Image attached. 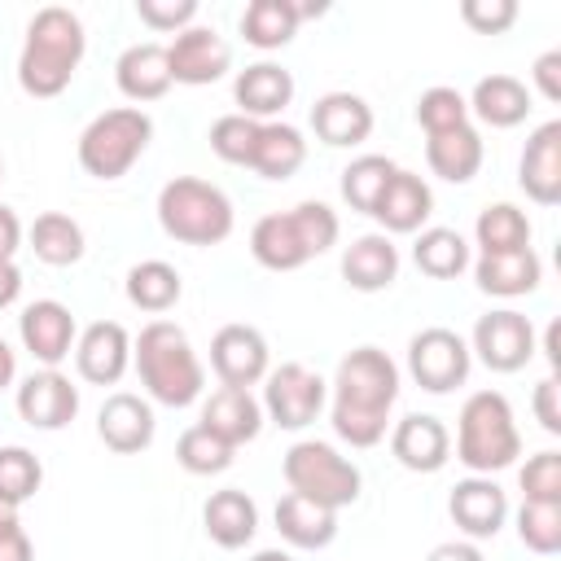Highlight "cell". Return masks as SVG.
I'll return each instance as SVG.
<instances>
[{
    "label": "cell",
    "mask_w": 561,
    "mask_h": 561,
    "mask_svg": "<svg viewBox=\"0 0 561 561\" xmlns=\"http://www.w3.org/2000/svg\"><path fill=\"white\" fill-rule=\"evenodd\" d=\"M333 434L351 447H377L399 399V364L377 346H355L333 373Z\"/></svg>",
    "instance_id": "6da1fadb"
},
{
    "label": "cell",
    "mask_w": 561,
    "mask_h": 561,
    "mask_svg": "<svg viewBox=\"0 0 561 561\" xmlns=\"http://www.w3.org/2000/svg\"><path fill=\"white\" fill-rule=\"evenodd\" d=\"M88 35L79 13H70L66 4H44L31 22H26V39L18 53V88L35 101L61 96L83 61Z\"/></svg>",
    "instance_id": "7a4b0ae2"
},
{
    "label": "cell",
    "mask_w": 561,
    "mask_h": 561,
    "mask_svg": "<svg viewBox=\"0 0 561 561\" xmlns=\"http://www.w3.org/2000/svg\"><path fill=\"white\" fill-rule=\"evenodd\" d=\"M131 364L149 399H158L162 408H188L206 390V368L175 320H149L131 342Z\"/></svg>",
    "instance_id": "3957f363"
},
{
    "label": "cell",
    "mask_w": 561,
    "mask_h": 561,
    "mask_svg": "<svg viewBox=\"0 0 561 561\" xmlns=\"http://www.w3.org/2000/svg\"><path fill=\"white\" fill-rule=\"evenodd\" d=\"M522 456V434L513 421V403L500 390H473L456 416V460L469 473H500Z\"/></svg>",
    "instance_id": "277c9868"
},
{
    "label": "cell",
    "mask_w": 561,
    "mask_h": 561,
    "mask_svg": "<svg viewBox=\"0 0 561 561\" xmlns=\"http://www.w3.org/2000/svg\"><path fill=\"white\" fill-rule=\"evenodd\" d=\"M158 228L180 245H219L232 232V202L219 184L197 175H175L158 193Z\"/></svg>",
    "instance_id": "5b68a950"
},
{
    "label": "cell",
    "mask_w": 561,
    "mask_h": 561,
    "mask_svg": "<svg viewBox=\"0 0 561 561\" xmlns=\"http://www.w3.org/2000/svg\"><path fill=\"white\" fill-rule=\"evenodd\" d=\"M149 140H153V118L140 105L105 110L79 131V167L92 180H123L140 162Z\"/></svg>",
    "instance_id": "8992f818"
},
{
    "label": "cell",
    "mask_w": 561,
    "mask_h": 561,
    "mask_svg": "<svg viewBox=\"0 0 561 561\" xmlns=\"http://www.w3.org/2000/svg\"><path fill=\"white\" fill-rule=\"evenodd\" d=\"M280 473H285L294 495H307V500H316L333 513L359 500V469L333 443H320V438L294 443L280 460Z\"/></svg>",
    "instance_id": "52a82bcc"
},
{
    "label": "cell",
    "mask_w": 561,
    "mask_h": 561,
    "mask_svg": "<svg viewBox=\"0 0 561 561\" xmlns=\"http://www.w3.org/2000/svg\"><path fill=\"white\" fill-rule=\"evenodd\" d=\"M469 368H473V355L456 329L430 324L408 342V373L430 394H451L456 386L469 381Z\"/></svg>",
    "instance_id": "ba28073f"
},
{
    "label": "cell",
    "mask_w": 561,
    "mask_h": 561,
    "mask_svg": "<svg viewBox=\"0 0 561 561\" xmlns=\"http://www.w3.org/2000/svg\"><path fill=\"white\" fill-rule=\"evenodd\" d=\"M324 399H329V381L298 359L267 368V377H263V412L280 430H307L320 416Z\"/></svg>",
    "instance_id": "9c48e42d"
},
{
    "label": "cell",
    "mask_w": 561,
    "mask_h": 561,
    "mask_svg": "<svg viewBox=\"0 0 561 561\" xmlns=\"http://www.w3.org/2000/svg\"><path fill=\"white\" fill-rule=\"evenodd\" d=\"M469 355H478L491 373H517V368H526L530 355H535V324H530V316H522L513 307H500V311L478 316L473 337H469Z\"/></svg>",
    "instance_id": "30bf717a"
},
{
    "label": "cell",
    "mask_w": 561,
    "mask_h": 561,
    "mask_svg": "<svg viewBox=\"0 0 561 561\" xmlns=\"http://www.w3.org/2000/svg\"><path fill=\"white\" fill-rule=\"evenodd\" d=\"M167 66H171V83H215L228 75L232 66V48L215 26H184L171 44H167Z\"/></svg>",
    "instance_id": "8fae6325"
},
{
    "label": "cell",
    "mask_w": 561,
    "mask_h": 561,
    "mask_svg": "<svg viewBox=\"0 0 561 561\" xmlns=\"http://www.w3.org/2000/svg\"><path fill=\"white\" fill-rule=\"evenodd\" d=\"M210 368L219 386L250 390L267 377V337L254 324H224L210 337Z\"/></svg>",
    "instance_id": "7c38bea8"
},
{
    "label": "cell",
    "mask_w": 561,
    "mask_h": 561,
    "mask_svg": "<svg viewBox=\"0 0 561 561\" xmlns=\"http://www.w3.org/2000/svg\"><path fill=\"white\" fill-rule=\"evenodd\" d=\"M18 337H22V346H26L44 368H57V364L75 351L79 329H75V316H70L66 302H57V298H35V302L22 307V316H18Z\"/></svg>",
    "instance_id": "4fadbf2b"
},
{
    "label": "cell",
    "mask_w": 561,
    "mask_h": 561,
    "mask_svg": "<svg viewBox=\"0 0 561 561\" xmlns=\"http://www.w3.org/2000/svg\"><path fill=\"white\" fill-rule=\"evenodd\" d=\"M75 412H79V386L57 368H39L18 386V416L31 430H66Z\"/></svg>",
    "instance_id": "5bb4252c"
},
{
    "label": "cell",
    "mask_w": 561,
    "mask_h": 561,
    "mask_svg": "<svg viewBox=\"0 0 561 561\" xmlns=\"http://www.w3.org/2000/svg\"><path fill=\"white\" fill-rule=\"evenodd\" d=\"M131 364V337L118 320H96L75 337V368L92 386H118Z\"/></svg>",
    "instance_id": "9a60e30c"
},
{
    "label": "cell",
    "mask_w": 561,
    "mask_h": 561,
    "mask_svg": "<svg viewBox=\"0 0 561 561\" xmlns=\"http://www.w3.org/2000/svg\"><path fill=\"white\" fill-rule=\"evenodd\" d=\"M517 184L539 206L561 202V118H548L530 131L522 162H517Z\"/></svg>",
    "instance_id": "2e32d148"
},
{
    "label": "cell",
    "mask_w": 561,
    "mask_h": 561,
    "mask_svg": "<svg viewBox=\"0 0 561 561\" xmlns=\"http://www.w3.org/2000/svg\"><path fill=\"white\" fill-rule=\"evenodd\" d=\"M447 513H451V522L469 539H495L500 526H504V517H508V495H504V486L495 478L473 473V478H465V482L451 486Z\"/></svg>",
    "instance_id": "e0dca14e"
},
{
    "label": "cell",
    "mask_w": 561,
    "mask_h": 561,
    "mask_svg": "<svg viewBox=\"0 0 561 561\" xmlns=\"http://www.w3.org/2000/svg\"><path fill=\"white\" fill-rule=\"evenodd\" d=\"M390 451L403 469L412 473H438L451 460V434L438 416L430 412H408L394 430H390Z\"/></svg>",
    "instance_id": "ac0fdd59"
},
{
    "label": "cell",
    "mask_w": 561,
    "mask_h": 561,
    "mask_svg": "<svg viewBox=\"0 0 561 561\" xmlns=\"http://www.w3.org/2000/svg\"><path fill=\"white\" fill-rule=\"evenodd\" d=\"M153 408L140 399V394H131V390H114L105 403H101V412H96V434H101V443L110 447V451H118V456H136V451H145L149 443H153Z\"/></svg>",
    "instance_id": "d6986e66"
},
{
    "label": "cell",
    "mask_w": 561,
    "mask_h": 561,
    "mask_svg": "<svg viewBox=\"0 0 561 561\" xmlns=\"http://www.w3.org/2000/svg\"><path fill=\"white\" fill-rule=\"evenodd\" d=\"M311 131H316V140H324L333 149L364 145L373 131V105L355 92H324L311 105Z\"/></svg>",
    "instance_id": "ffe728a7"
},
{
    "label": "cell",
    "mask_w": 561,
    "mask_h": 561,
    "mask_svg": "<svg viewBox=\"0 0 561 561\" xmlns=\"http://www.w3.org/2000/svg\"><path fill=\"white\" fill-rule=\"evenodd\" d=\"M434 210V193L430 184L416 175V171H394L373 206V219L386 228V232H421V224L430 219Z\"/></svg>",
    "instance_id": "44dd1931"
},
{
    "label": "cell",
    "mask_w": 561,
    "mask_h": 561,
    "mask_svg": "<svg viewBox=\"0 0 561 561\" xmlns=\"http://www.w3.org/2000/svg\"><path fill=\"white\" fill-rule=\"evenodd\" d=\"M232 96H237V114L245 118H259V123H272L289 101H294V75L276 61H254L237 75L232 83Z\"/></svg>",
    "instance_id": "7402d4cb"
},
{
    "label": "cell",
    "mask_w": 561,
    "mask_h": 561,
    "mask_svg": "<svg viewBox=\"0 0 561 561\" xmlns=\"http://www.w3.org/2000/svg\"><path fill=\"white\" fill-rule=\"evenodd\" d=\"M399 276V250L386 232H364L342 254V280L359 294H381Z\"/></svg>",
    "instance_id": "603a6c76"
},
{
    "label": "cell",
    "mask_w": 561,
    "mask_h": 561,
    "mask_svg": "<svg viewBox=\"0 0 561 561\" xmlns=\"http://www.w3.org/2000/svg\"><path fill=\"white\" fill-rule=\"evenodd\" d=\"M215 438H224L228 447H241L250 438H259L263 430V403L250 394V390H237V386H219L206 403H202V421Z\"/></svg>",
    "instance_id": "cb8c5ba5"
},
{
    "label": "cell",
    "mask_w": 561,
    "mask_h": 561,
    "mask_svg": "<svg viewBox=\"0 0 561 561\" xmlns=\"http://www.w3.org/2000/svg\"><path fill=\"white\" fill-rule=\"evenodd\" d=\"M114 83L127 101H158L171 92V66H167V44H131L114 61Z\"/></svg>",
    "instance_id": "d4e9b609"
},
{
    "label": "cell",
    "mask_w": 561,
    "mask_h": 561,
    "mask_svg": "<svg viewBox=\"0 0 561 561\" xmlns=\"http://www.w3.org/2000/svg\"><path fill=\"white\" fill-rule=\"evenodd\" d=\"M473 280L491 298H522V294L539 289L543 263H539V254L530 245L526 250H508V254H478Z\"/></svg>",
    "instance_id": "484cf974"
},
{
    "label": "cell",
    "mask_w": 561,
    "mask_h": 561,
    "mask_svg": "<svg viewBox=\"0 0 561 561\" xmlns=\"http://www.w3.org/2000/svg\"><path fill=\"white\" fill-rule=\"evenodd\" d=\"M482 158H486V149H482V136H478L473 123L438 131V136H425V162L447 184H469L482 171Z\"/></svg>",
    "instance_id": "4316f807"
},
{
    "label": "cell",
    "mask_w": 561,
    "mask_h": 561,
    "mask_svg": "<svg viewBox=\"0 0 561 561\" xmlns=\"http://www.w3.org/2000/svg\"><path fill=\"white\" fill-rule=\"evenodd\" d=\"M250 254L254 263H263L267 272H294L302 263H311V250L294 224L289 210H276V215H263L254 228H250Z\"/></svg>",
    "instance_id": "83f0119b"
},
{
    "label": "cell",
    "mask_w": 561,
    "mask_h": 561,
    "mask_svg": "<svg viewBox=\"0 0 561 561\" xmlns=\"http://www.w3.org/2000/svg\"><path fill=\"white\" fill-rule=\"evenodd\" d=\"M202 526H206V535L219 543V548H245L250 539H254V530H259V504L245 495V491H237V486H224V491H215L210 500H206V508H202Z\"/></svg>",
    "instance_id": "f1b7e54d"
},
{
    "label": "cell",
    "mask_w": 561,
    "mask_h": 561,
    "mask_svg": "<svg viewBox=\"0 0 561 561\" xmlns=\"http://www.w3.org/2000/svg\"><path fill=\"white\" fill-rule=\"evenodd\" d=\"M272 517H276L280 539L294 543V548H329L333 535H337V513L316 504V500H307V495H294V491H285L276 500Z\"/></svg>",
    "instance_id": "f546056e"
},
{
    "label": "cell",
    "mask_w": 561,
    "mask_h": 561,
    "mask_svg": "<svg viewBox=\"0 0 561 561\" xmlns=\"http://www.w3.org/2000/svg\"><path fill=\"white\" fill-rule=\"evenodd\" d=\"M469 114H478L486 127H517L530 114V88L513 75H486L469 92Z\"/></svg>",
    "instance_id": "4dcf8cb0"
},
{
    "label": "cell",
    "mask_w": 561,
    "mask_h": 561,
    "mask_svg": "<svg viewBox=\"0 0 561 561\" xmlns=\"http://www.w3.org/2000/svg\"><path fill=\"white\" fill-rule=\"evenodd\" d=\"M302 162H307V140L294 123H263L259 127L250 171H259L263 180H289Z\"/></svg>",
    "instance_id": "1f68e13d"
},
{
    "label": "cell",
    "mask_w": 561,
    "mask_h": 561,
    "mask_svg": "<svg viewBox=\"0 0 561 561\" xmlns=\"http://www.w3.org/2000/svg\"><path fill=\"white\" fill-rule=\"evenodd\" d=\"M302 18H298V0H250L241 13V35L250 48H285L298 35Z\"/></svg>",
    "instance_id": "d6a6232c"
},
{
    "label": "cell",
    "mask_w": 561,
    "mask_h": 561,
    "mask_svg": "<svg viewBox=\"0 0 561 561\" xmlns=\"http://www.w3.org/2000/svg\"><path fill=\"white\" fill-rule=\"evenodd\" d=\"M26 241H31L35 259L48 263V267H70V263L83 259V228H79L70 215H61V210H44V215H35Z\"/></svg>",
    "instance_id": "836d02e7"
},
{
    "label": "cell",
    "mask_w": 561,
    "mask_h": 561,
    "mask_svg": "<svg viewBox=\"0 0 561 561\" xmlns=\"http://www.w3.org/2000/svg\"><path fill=\"white\" fill-rule=\"evenodd\" d=\"M180 294H184V280H180V272H175L171 263H162V259H145V263H136V267L127 272V302L140 307V311H149V316L171 311V307L180 302Z\"/></svg>",
    "instance_id": "e575fe53"
},
{
    "label": "cell",
    "mask_w": 561,
    "mask_h": 561,
    "mask_svg": "<svg viewBox=\"0 0 561 561\" xmlns=\"http://www.w3.org/2000/svg\"><path fill=\"white\" fill-rule=\"evenodd\" d=\"M412 263L434 280H451L469 267V241L456 228H421L412 245Z\"/></svg>",
    "instance_id": "d590c367"
},
{
    "label": "cell",
    "mask_w": 561,
    "mask_h": 561,
    "mask_svg": "<svg viewBox=\"0 0 561 561\" xmlns=\"http://www.w3.org/2000/svg\"><path fill=\"white\" fill-rule=\"evenodd\" d=\"M473 237H478V250H482V254L526 250V245H530V219H526L522 206H513V202H495V206L478 210Z\"/></svg>",
    "instance_id": "8d00e7d4"
},
{
    "label": "cell",
    "mask_w": 561,
    "mask_h": 561,
    "mask_svg": "<svg viewBox=\"0 0 561 561\" xmlns=\"http://www.w3.org/2000/svg\"><path fill=\"white\" fill-rule=\"evenodd\" d=\"M399 167L386 158V153H359L346 171H342V202L351 206V210H359V215H373V206H377V197H381V188H386V180L394 175Z\"/></svg>",
    "instance_id": "74e56055"
},
{
    "label": "cell",
    "mask_w": 561,
    "mask_h": 561,
    "mask_svg": "<svg viewBox=\"0 0 561 561\" xmlns=\"http://www.w3.org/2000/svg\"><path fill=\"white\" fill-rule=\"evenodd\" d=\"M232 456H237V447H228L224 438H215L206 425H188V430L180 434V443H175V460H180L188 473H197V478L224 473V469L232 465Z\"/></svg>",
    "instance_id": "f35d334b"
},
{
    "label": "cell",
    "mask_w": 561,
    "mask_h": 561,
    "mask_svg": "<svg viewBox=\"0 0 561 561\" xmlns=\"http://www.w3.org/2000/svg\"><path fill=\"white\" fill-rule=\"evenodd\" d=\"M44 482V465L35 451L26 447H0V500L9 504H26Z\"/></svg>",
    "instance_id": "ab89813d"
},
{
    "label": "cell",
    "mask_w": 561,
    "mask_h": 561,
    "mask_svg": "<svg viewBox=\"0 0 561 561\" xmlns=\"http://www.w3.org/2000/svg\"><path fill=\"white\" fill-rule=\"evenodd\" d=\"M517 539L530 552H539V557L561 552V504H530V500H522V508H517Z\"/></svg>",
    "instance_id": "60d3db41"
},
{
    "label": "cell",
    "mask_w": 561,
    "mask_h": 561,
    "mask_svg": "<svg viewBox=\"0 0 561 561\" xmlns=\"http://www.w3.org/2000/svg\"><path fill=\"white\" fill-rule=\"evenodd\" d=\"M416 123L425 127V136H438V131H451V127H465L469 123V101L438 83V88H425L421 101H416Z\"/></svg>",
    "instance_id": "b9f144b4"
},
{
    "label": "cell",
    "mask_w": 561,
    "mask_h": 561,
    "mask_svg": "<svg viewBox=\"0 0 561 561\" xmlns=\"http://www.w3.org/2000/svg\"><path fill=\"white\" fill-rule=\"evenodd\" d=\"M259 118H245V114H224L210 123V149L232 162V167H250V153H254V140H259Z\"/></svg>",
    "instance_id": "7bdbcfd3"
},
{
    "label": "cell",
    "mask_w": 561,
    "mask_h": 561,
    "mask_svg": "<svg viewBox=\"0 0 561 561\" xmlns=\"http://www.w3.org/2000/svg\"><path fill=\"white\" fill-rule=\"evenodd\" d=\"M517 486L530 504H561V451H535L517 469Z\"/></svg>",
    "instance_id": "ee69618b"
},
{
    "label": "cell",
    "mask_w": 561,
    "mask_h": 561,
    "mask_svg": "<svg viewBox=\"0 0 561 561\" xmlns=\"http://www.w3.org/2000/svg\"><path fill=\"white\" fill-rule=\"evenodd\" d=\"M460 22L478 35H504L517 22V0H465Z\"/></svg>",
    "instance_id": "f6af8a7d"
},
{
    "label": "cell",
    "mask_w": 561,
    "mask_h": 561,
    "mask_svg": "<svg viewBox=\"0 0 561 561\" xmlns=\"http://www.w3.org/2000/svg\"><path fill=\"white\" fill-rule=\"evenodd\" d=\"M136 18H140L149 31H171V35H180L184 26H193L197 0H136Z\"/></svg>",
    "instance_id": "bcb514c9"
},
{
    "label": "cell",
    "mask_w": 561,
    "mask_h": 561,
    "mask_svg": "<svg viewBox=\"0 0 561 561\" xmlns=\"http://www.w3.org/2000/svg\"><path fill=\"white\" fill-rule=\"evenodd\" d=\"M0 561H35L31 535L22 530L18 504H9V500H0Z\"/></svg>",
    "instance_id": "7dc6e473"
},
{
    "label": "cell",
    "mask_w": 561,
    "mask_h": 561,
    "mask_svg": "<svg viewBox=\"0 0 561 561\" xmlns=\"http://www.w3.org/2000/svg\"><path fill=\"white\" fill-rule=\"evenodd\" d=\"M535 416H539V425L548 430V434H561V381H557V373H548L539 386H535Z\"/></svg>",
    "instance_id": "c3c4849f"
},
{
    "label": "cell",
    "mask_w": 561,
    "mask_h": 561,
    "mask_svg": "<svg viewBox=\"0 0 561 561\" xmlns=\"http://www.w3.org/2000/svg\"><path fill=\"white\" fill-rule=\"evenodd\" d=\"M535 88L543 92V101H561V48H548L535 57Z\"/></svg>",
    "instance_id": "681fc988"
},
{
    "label": "cell",
    "mask_w": 561,
    "mask_h": 561,
    "mask_svg": "<svg viewBox=\"0 0 561 561\" xmlns=\"http://www.w3.org/2000/svg\"><path fill=\"white\" fill-rule=\"evenodd\" d=\"M22 245V219L0 202V259H13Z\"/></svg>",
    "instance_id": "f907efd6"
},
{
    "label": "cell",
    "mask_w": 561,
    "mask_h": 561,
    "mask_svg": "<svg viewBox=\"0 0 561 561\" xmlns=\"http://www.w3.org/2000/svg\"><path fill=\"white\" fill-rule=\"evenodd\" d=\"M425 561H486V557H482V548L473 539H451V543H438Z\"/></svg>",
    "instance_id": "816d5d0a"
},
{
    "label": "cell",
    "mask_w": 561,
    "mask_h": 561,
    "mask_svg": "<svg viewBox=\"0 0 561 561\" xmlns=\"http://www.w3.org/2000/svg\"><path fill=\"white\" fill-rule=\"evenodd\" d=\"M22 294V272L13 259H0V307H13Z\"/></svg>",
    "instance_id": "f5cc1de1"
},
{
    "label": "cell",
    "mask_w": 561,
    "mask_h": 561,
    "mask_svg": "<svg viewBox=\"0 0 561 561\" xmlns=\"http://www.w3.org/2000/svg\"><path fill=\"white\" fill-rule=\"evenodd\" d=\"M13 377H18V355H13V346L0 337V390H9Z\"/></svg>",
    "instance_id": "db71d44e"
},
{
    "label": "cell",
    "mask_w": 561,
    "mask_h": 561,
    "mask_svg": "<svg viewBox=\"0 0 561 561\" xmlns=\"http://www.w3.org/2000/svg\"><path fill=\"white\" fill-rule=\"evenodd\" d=\"M250 561H294L289 552H280V548H263V552H254Z\"/></svg>",
    "instance_id": "11a10c76"
},
{
    "label": "cell",
    "mask_w": 561,
    "mask_h": 561,
    "mask_svg": "<svg viewBox=\"0 0 561 561\" xmlns=\"http://www.w3.org/2000/svg\"><path fill=\"white\" fill-rule=\"evenodd\" d=\"M0 180H4V158H0Z\"/></svg>",
    "instance_id": "9f6ffc18"
}]
</instances>
